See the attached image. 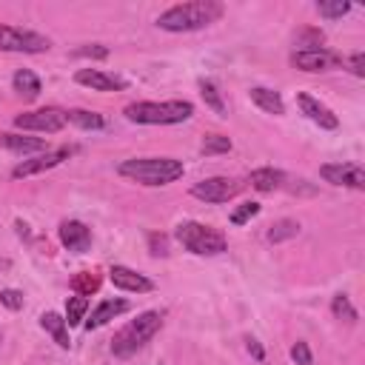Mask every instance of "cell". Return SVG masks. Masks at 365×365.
<instances>
[{"label": "cell", "mask_w": 365, "mask_h": 365, "mask_svg": "<svg viewBox=\"0 0 365 365\" xmlns=\"http://www.w3.org/2000/svg\"><path fill=\"white\" fill-rule=\"evenodd\" d=\"M57 231H60V242H63L68 251H77V254L88 251V245H91V231H88L86 222H80V220H63Z\"/></svg>", "instance_id": "15"}, {"label": "cell", "mask_w": 365, "mask_h": 365, "mask_svg": "<svg viewBox=\"0 0 365 365\" xmlns=\"http://www.w3.org/2000/svg\"><path fill=\"white\" fill-rule=\"evenodd\" d=\"M322 40H325V37H322L319 29H305V31H299V37H297V43L305 46V48H322V46H319Z\"/></svg>", "instance_id": "32"}, {"label": "cell", "mask_w": 365, "mask_h": 365, "mask_svg": "<svg viewBox=\"0 0 365 365\" xmlns=\"http://www.w3.org/2000/svg\"><path fill=\"white\" fill-rule=\"evenodd\" d=\"M257 214H259V202H242L237 211H231V225H245Z\"/></svg>", "instance_id": "30"}, {"label": "cell", "mask_w": 365, "mask_h": 365, "mask_svg": "<svg viewBox=\"0 0 365 365\" xmlns=\"http://www.w3.org/2000/svg\"><path fill=\"white\" fill-rule=\"evenodd\" d=\"M51 40L40 31L17 29V26H3L0 23V51H23V54H40L48 51Z\"/></svg>", "instance_id": "6"}, {"label": "cell", "mask_w": 365, "mask_h": 365, "mask_svg": "<svg viewBox=\"0 0 365 365\" xmlns=\"http://www.w3.org/2000/svg\"><path fill=\"white\" fill-rule=\"evenodd\" d=\"M68 123V111L57 108V106H46V108H34V111H23L14 117V125L23 131H46L54 134Z\"/></svg>", "instance_id": "7"}, {"label": "cell", "mask_w": 365, "mask_h": 365, "mask_svg": "<svg viewBox=\"0 0 365 365\" xmlns=\"http://www.w3.org/2000/svg\"><path fill=\"white\" fill-rule=\"evenodd\" d=\"M11 83H14V91L26 94L29 100H34V97L43 91V86H40V77H37L34 71H29V68H20V71H14Z\"/></svg>", "instance_id": "21"}, {"label": "cell", "mask_w": 365, "mask_h": 365, "mask_svg": "<svg viewBox=\"0 0 365 365\" xmlns=\"http://www.w3.org/2000/svg\"><path fill=\"white\" fill-rule=\"evenodd\" d=\"M297 234H299V222L297 220H277L268 228V242H285V240H291Z\"/></svg>", "instance_id": "25"}, {"label": "cell", "mask_w": 365, "mask_h": 365, "mask_svg": "<svg viewBox=\"0 0 365 365\" xmlns=\"http://www.w3.org/2000/svg\"><path fill=\"white\" fill-rule=\"evenodd\" d=\"M174 237L180 240V245L185 251H191L197 257H214V254H222L228 248L222 231H217L211 225H202V222H194V220L180 222L177 231H174Z\"/></svg>", "instance_id": "5"}, {"label": "cell", "mask_w": 365, "mask_h": 365, "mask_svg": "<svg viewBox=\"0 0 365 365\" xmlns=\"http://www.w3.org/2000/svg\"><path fill=\"white\" fill-rule=\"evenodd\" d=\"M317 11L322 17H328V20H336V17H342V14L351 11V3L348 0H319L317 3Z\"/></svg>", "instance_id": "27"}, {"label": "cell", "mask_w": 365, "mask_h": 365, "mask_svg": "<svg viewBox=\"0 0 365 365\" xmlns=\"http://www.w3.org/2000/svg\"><path fill=\"white\" fill-rule=\"evenodd\" d=\"M86 311H88V297H68L66 302V325H80L86 319Z\"/></svg>", "instance_id": "26"}, {"label": "cell", "mask_w": 365, "mask_h": 365, "mask_svg": "<svg viewBox=\"0 0 365 365\" xmlns=\"http://www.w3.org/2000/svg\"><path fill=\"white\" fill-rule=\"evenodd\" d=\"M200 94H202V100H205L208 108H214L220 117H225V103H222V94L214 86V80H200Z\"/></svg>", "instance_id": "24"}, {"label": "cell", "mask_w": 365, "mask_h": 365, "mask_svg": "<svg viewBox=\"0 0 365 365\" xmlns=\"http://www.w3.org/2000/svg\"><path fill=\"white\" fill-rule=\"evenodd\" d=\"M160 328H163V314L160 311H143V314H137V319H131L128 325H123L114 334V339H111L114 356H131V354H137Z\"/></svg>", "instance_id": "4"}, {"label": "cell", "mask_w": 365, "mask_h": 365, "mask_svg": "<svg viewBox=\"0 0 365 365\" xmlns=\"http://www.w3.org/2000/svg\"><path fill=\"white\" fill-rule=\"evenodd\" d=\"M148 251H151V257H165L168 254V237L165 234H148Z\"/></svg>", "instance_id": "33"}, {"label": "cell", "mask_w": 365, "mask_h": 365, "mask_svg": "<svg viewBox=\"0 0 365 365\" xmlns=\"http://www.w3.org/2000/svg\"><path fill=\"white\" fill-rule=\"evenodd\" d=\"M248 94H251V103H254V106H259L262 111H268V114H274V117L285 114V103H282V97H279L277 91L262 88V86H254Z\"/></svg>", "instance_id": "19"}, {"label": "cell", "mask_w": 365, "mask_h": 365, "mask_svg": "<svg viewBox=\"0 0 365 365\" xmlns=\"http://www.w3.org/2000/svg\"><path fill=\"white\" fill-rule=\"evenodd\" d=\"M125 120L143 123V125H177L185 123L194 114V106L188 100H165V103H128L123 108Z\"/></svg>", "instance_id": "3"}, {"label": "cell", "mask_w": 365, "mask_h": 365, "mask_svg": "<svg viewBox=\"0 0 365 365\" xmlns=\"http://www.w3.org/2000/svg\"><path fill=\"white\" fill-rule=\"evenodd\" d=\"M131 305L125 302V299H103L94 311H91V317L86 319V328L88 331H97V328H103L106 322H111L117 314H123V311H128Z\"/></svg>", "instance_id": "16"}, {"label": "cell", "mask_w": 365, "mask_h": 365, "mask_svg": "<svg viewBox=\"0 0 365 365\" xmlns=\"http://www.w3.org/2000/svg\"><path fill=\"white\" fill-rule=\"evenodd\" d=\"M71 151H74V148L63 145V148H51V151H43V154H37L34 160H23V163H17V165L11 168V177H14V180H20V177H31V174L48 171V168L60 165L63 160H68V157H71Z\"/></svg>", "instance_id": "10"}, {"label": "cell", "mask_w": 365, "mask_h": 365, "mask_svg": "<svg viewBox=\"0 0 365 365\" xmlns=\"http://www.w3.org/2000/svg\"><path fill=\"white\" fill-rule=\"evenodd\" d=\"M331 311L336 319H345V322H356V308L351 305V299L345 294H336L334 302H331Z\"/></svg>", "instance_id": "28"}, {"label": "cell", "mask_w": 365, "mask_h": 365, "mask_svg": "<svg viewBox=\"0 0 365 365\" xmlns=\"http://www.w3.org/2000/svg\"><path fill=\"white\" fill-rule=\"evenodd\" d=\"M74 54H77V57H97V60H103V57H108V48L100 46V43H94V46H83V48H77Z\"/></svg>", "instance_id": "35"}, {"label": "cell", "mask_w": 365, "mask_h": 365, "mask_svg": "<svg viewBox=\"0 0 365 365\" xmlns=\"http://www.w3.org/2000/svg\"><path fill=\"white\" fill-rule=\"evenodd\" d=\"M319 177L331 185H345V188H365V171L356 163H328L319 168Z\"/></svg>", "instance_id": "9"}, {"label": "cell", "mask_w": 365, "mask_h": 365, "mask_svg": "<svg viewBox=\"0 0 365 365\" xmlns=\"http://www.w3.org/2000/svg\"><path fill=\"white\" fill-rule=\"evenodd\" d=\"M74 80L80 86H88L91 91H123L128 83L117 74H108V71H100V68H80L74 74Z\"/></svg>", "instance_id": "13"}, {"label": "cell", "mask_w": 365, "mask_h": 365, "mask_svg": "<svg viewBox=\"0 0 365 365\" xmlns=\"http://www.w3.org/2000/svg\"><path fill=\"white\" fill-rule=\"evenodd\" d=\"M117 171L140 185H168L182 177L185 165L174 157H131L117 165Z\"/></svg>", "instance_id": "2"}, {"label": "cell", "mask_w": 365, "mask_h": 365, "mask_svg": "<svg viewBox=\"0 0 365 365\" xmlns=\"http://www.w3.org/2000/svg\"><path fill=\"white\" fill-rule=\"evenodd\" d=\"M0 145L17 154H34V151H46V140L43 137H26V134H0Z\"/></svg>", "instance_id": "17"}, {"label": "cell", "mask_w": 365, "mask_h": 365, "mask_svg": "<svg viewBox=\"0 0 365 365\" xmlns=\"http://www.w3.org/2000/svg\"><path fill=\"white\" fill-rule=\"evenodd\" d=\"M297 103H299L302 114H305L311 123H317L319 128L334 131V128L339 125V117H336V114H334L328 106H322L317 97H311V94H297Z\"/></svg>", "instance_id": "14"}, {"label": "cell", "mask_w": 365, "mask_h": 365, "mask_svg": "<svg viewBox=\"0 0 365 365\" xmlns=\"http://www.w3.org/2000/svg\"><path fill=\"white\" fill-rule=\"evenodd\" d=\"M291 359H294L297 365H314V356H311V348H308V342L297 339V342L291 345Z\"/></svg>", "instance_id": "31"}, {"label": "cell", "mask_w": 365, "mask_h": 365, "mask_svg": "<svg viewBox=\"0 0 365 365\" xmlns=\"http://www.w3.org/2000/svg\"><path fill=\"white\" fill-rule=\"evenodd\" d=\"M248 354H251L254 359H265V351H262V345H259L257 339H248Z\"/></svg>", "instance_id": "37"}, {"label": "cell", "mask_w": 365, "mask_h": 365, "mask_svg": "<svg viewBox=\"0 0 365 365\" xmlns=\"http://www.w3.org/2000/svg\"><path fill=\"white\" fill-rule=\"evenodd\" d=\"M285 171H279V168H257V171H251V177H248V182H251V188H257V191H277V188H282L285 185Z\"/></svg>", "instance_id": "18"}, {"label": "cell", "mask_w": 365, "mask_h": 365, "mask_svg": "<svg viewBox=\"0 0 365 365\" xmlns=\"http://www.w3.org/2000/svg\"><path fill=\"white\" fill-rule=\"evenodd\" d=\"M68 123H74V125H80V128H86V131H97V128L106 125L103 114L88 111V108H71V111H68Z\"/></svg>", "instance_id": "22"}, {"label": "cell", "mask_w": 365, "mask_h": 365, "mask_svg": "<svg viewBox=\"0 0 365 365\" xmlns=\"http://www.w3.org/2000/svg\"><path fill=\"white\" fill-rule=\"evenodd\" d=\"M71 291L74 294H80V297H91L97 288H100V277L97 274H91V271H80V274H74L71 277Z\"/></svg>", "instance_id": "23"}, {"label": "cell", "mask_w": 365, "mask_h": 365, "mask_svg": "<svg viewBox=\"0 0 365 365\" xmlns=\"http://www.w3.org/2000/svg\"><path fill=\"white\" fill-rule=\"evenodd\" d=\"M339 63H342V57L328 48H299L291 54V66L299 71H328Z\"/></svg>", "instance_id": "11"}, {"label": "cell", "mask_w": 365, "mask_h": 365, "mask_svg": "<svg viewBox=\"0 0 365 365\" xmlns=\"http://www.w3.org/2000/svg\"><path fill=\"white\" fill-rule=\"evenodd\" d=\"M222 11L225 9L217 0H188V3H177V6L165 9L157 17V26L165 31H197V29L217 23L222 17Z\"/></svg>", "instance_id": "1"}, {"label": "cell", "mask_w": 365, "mask_h": 365, "mask_svg": "<svg viewBox=\"0 0 365 365\" xmlns=\"http://www.w3.org/2000/svg\"><path fill=\"white\" fill-rule=\"evenodd\" d=\"M108 279H111L114 288H120V291H134V294H148V291H154V282H151L145 274H140V271H134V268H128V265H114V268L108 271Z\"/></svg>", "instance_id": "12"}, {"label": "cell", "mask_w": 365, "mask_h": 365, "mask_svg": "<svg viewBox=\"0 0 365 365\" xmlns=\"http://www.w3.org/2000/svg\"><path fill=\"white\" fill-rule=\"evenodd\" d=\"M348 66H351V71H354L356 77H362V74H365V54H362V51L351 54V57H348Z\"/></svg>", "instance_id": "36"}, {"label": "cell", "mask_w": 365, "mask_h": 365, "mask_svg": "<svg viewBox=\"0 0 365 365\" xmlns=\"http://www.w3.org/2000/svg\"><path fill=\"white\" fill-rule=\"evenodd\" d=\"M0 305H6L9 311H20L23 308V294L14 288H3L0 291Z\"/></svg>", "instance_id": "34"}, {"label": "cell", "mask_w": 365, "mask_h": 365, "mask_svg": "<svg viewBox=\"0 0 365 365\" xmlns=\"http://www.w3.org/2000/svg\"><path fill=\"white\" fill-rule=\"evenodd\" d=\"M231 151V140L225 134H205L202 137V154H225Z\"/></svg>", "instance_id": "29"}, {"label": "cell", "mask_w": 365, "mask_h": 365, "mask_svg": "<svg viewBox=\"0 0 365 365\" xmlns=\"http://www.w3.org/2000/svg\"><path fill=\"white\" fill-rule=\"evenodd\" d=\"M40 325H43V331H48V334L54 336V342H57L60 348H68V345H71V339H68V325H66V317H60L57 311H46V314L40 317Z\"/></svg>", "instance_id": "20"}, {"label": "cell", "mask_w": 365, "mask_h": 365, "mask_svg": "<svg viewBox=\"0 0 365 365\" xmlns=\"http://www.w3.org/2000/svg\"><path fill=\"white\" fill-rule=\"evenodd\" d=\"M245 182L237 177H208L191 185V197L202 200V202H228L237 194H242Z\"/></svg>", "instance_id": "8"}]
</instances>
